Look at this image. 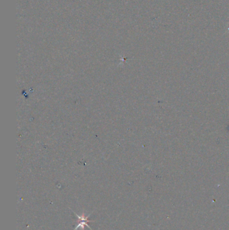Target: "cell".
Here are the masks:
<instances>
[{"instance_id": "obj_1", "label": "cell", "mask_w": 229, "mask_h": 230, "mask_svg": "<svg viewBox=\"0 0 229 230\" xmlns=\"http://www.w3.org/2000/svg\"><path fill=\"white\" fill-rule=\"evenodd\" d=\"M69 209L73 212V213L75 214V215L76 217L78 218L77 225L76 227L74 228L73 230H77L79 228H80V229H82V230H84L85 227H88L90 228L91 230H93L92 229V227H90V226L88 225V224L89 222H94V221H90V220L88 219L89 217H90V216L92 215V213L86 216V215H85L84 213H83L81 215H79L74 211H73L71 209H70V208H69Z\"/></svg>"}]
</instances>
